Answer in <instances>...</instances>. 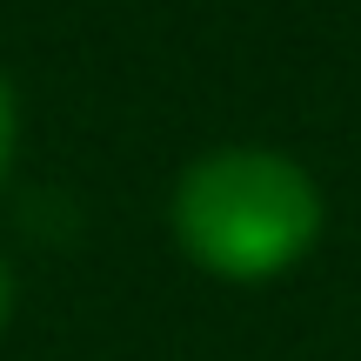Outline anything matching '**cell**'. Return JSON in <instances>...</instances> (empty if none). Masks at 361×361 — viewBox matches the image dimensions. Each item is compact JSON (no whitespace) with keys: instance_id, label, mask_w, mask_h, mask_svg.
Masks as SVG:
<instances>
[{"instance_id":"cell-1","label":"cell","mask_w":361,"mask_h":361,"mask_svg":"<svg viewBox=\"0 0 361 361\" xmlns=\"http://www.w3.org/2000/svg\"><path fill=\"white\" fill-rule=\"evenodd\" d=\"M168 228L201 274L261 288V281H281L288 268H301L322 247L328 194L295 154L234 141V147L194 154L174 174Z\"/></svg>"},{"instance_id":"cell-2","label":"cell","mask_w":361,"mask_h":361,"mask_svg":"<svg viewBox=\"0 0 361 361\" xmlns=\"http://www.w3.org/2000/svg\"><path fill=\"white\" fill-rule=\"evenodd\" d=\"M13 154H20V94H13L7 67H0V188L13 174Z\"/></svg>"},{"instance_id":"cell-3","label":"cell","mask_w":361,"mask_h":361,"mask_svg":"<svg viewBox=\"0 0 361 361\" xmlns=\"http://www.w3.org/2000/svg\"><path fill=\"white\" fill-rule=\"evenodd\" d=\"M13 301H20V288H13V268H7V255H0V335H7V322H13Z\"/></svg>"}]
</instances>
